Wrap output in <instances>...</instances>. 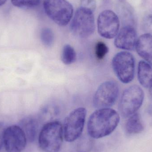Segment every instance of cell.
I'll list each match as a JSON object with an SVG mask.
<instances>
[{
    "label": "cell",
    "mask_w": 152,
    "mask_h": 152,
    "mask_svg": "<svg viewBox=\"0 0 152 152\" xmlns=\"http://www.w3.org/2000/svg\"><path fill=\"white\" fill-rule=\"evenodd\" d=\"M26 135L19 126H12L5 129L4 145L7 152H21L26 145Z\"/></svg>",
    "instance_id": "cell-10"
},
{
    "label": "cell",
    "mask_w": 152,
    "mask_h": 152,
    "mask_svg": "<svg viewBox=\"0 0 152 152\" xmlns=\"http://www.w3.org/2000/svg\"><path fill=\"white\" fill-rule=\"evenodd\" d=\"M137 34L132 26L123 27L116 36L114 44L119 49L132 50L135 48L137 41Z\"/></svg>",
    "instance_id": "cell-11"
},
{
    "label": "cell",
    "mask_w": 152,
    "mask_h": 152,
    "mask_svg": "<svg viewBox=\"0 0 152 152\" xmlns=\"http://www.w3.org/2000/svg\"><path fill=\"white\" fill-rule=\"evenodd\" d=\"M63 130L58 121L45 124L39 134L38 142L41 149L45 152H59L63 142Z\"/></svg>",
    "instance_id": "cell-2"
},
{
    "label": "cell",
    "mask_w": 152,
    "mask_h": 152,
    "mask_svg": "<svg viewBox=\"0 0 152 152\" xmlns=\"http://www.w3.org/2000/svg\"><path fill=\"white\" fill-rule=\"evenodd\" d=\"M148 19L145 22L144 28L145 31L148 32L147 34H152V16H149Z\"/></svg>",
    "instance_id": "cell-21"
},
{
    "label": "cell",
    "mask_w": 152,
    "mask_h": 152,
    "mask_svg": "<svg viewBox=\"0 0 152 152\" xmlns=\"http://www.w3.org/2000/svg\"><path fill=\"white\" fill-rule=\"evenodd\" d=\"M81 7L87 8L94 11L96 8V1L95 0H81Z\"/></svg>",
    "instance_id": "cell-20"
},
{
    "label": "cell",
    "mask_w": 152,
    "mask_h": 152,
    "mask_svg": "<svg viewBox=\"0 0 152 152\" xmlns=\"http://www.w3.org/2000/svg\"><path fill=\"white\" fill-rule=\"evenodd\" d=\"M86 116V109L78 108L70 113L66 118L63 129L66 141L71 142L80 137L83 132Z\"/></svg>",
    "instance_id": "cell-6"
},
{
    "label": "cell",
    "mask_w": 152,
    "mask_h": 152,
    "mask_svg": "<svg viewBox=\"0 0 152 152\" xmlns=\"http://www.w3.org/2000/svg\"><path fill=\"white\" fill-rule=\"evenodd\" d=\"M29 142L34 141L38 130V122L34 118H26L21 121L20 126Z\"/></svg>",
    "instance_id": "cell-14"
},
{
    "label": "cell",
    "mask_w": 152,
    "mask_h": 152,
    "mask_svg": "<svg viewBox=\"0 0 152 152\" xmlns=\"http://www.w3.org/2000/svg\"><path fill=\"white\" fill-rule=\"evenodd\" d=\"M95 27L93 11L85 7L79 8L70 25L73 34L80 38H86L94 33Z\"/></svg>",
    "instance_id": "cell-5"
},
{
    "label": "cell",
    "mask_w": 152,
    "mask_h": 152,
    "mask_svg": "<svg viewBox=\"0 0 152 152\" xmlns=\"http://www.w3.org/2000/svg\"><path fill=\"white\" fill-rule=\"evenodd\" d=\"M43 6L47 16L59 26H66L73 17V6L66 0H44Z\"/></svg>",
    "instance_id": "cell-3"
},
{
    "label": "cell",
    "mask_w": 152,
    "mask_h": 152,
    "mask_svg": "<svg viewBox=\"0 0 152 152\" xmlns=\"http://www.w3.org/2000/svg\"><path fill=\"white\" fill-rule=\"evenodd\" d=\"M41 39L45 46L50 47L53 44L54 36L52 30L50 28H44L41 31Z\"/></svg>",
    "instance_id": "cell-17"
},
{
    "label": "cell",
    "mask_w": 152,
    "mask_h": 152,
    "mask_svg": "<svg viewBox=\"0 0 152 152\" xmlns=\"http://www.w3.org/2000/svg\"><path fill=\"white\" fill-rule=\"evenodd\" d=\"M120 21L117 14L110 10L102 12L97 19L99 34L106 39H112L117 36L119 30Z\"/></svg>",
    "instance_id": "cell-9"
},
{
    "label": "cell",
    "mask_w": 152,
    "mask_h": 152,
    "mask_svg": "<svg viewBox=\"0 0 152 152\" xmlns=\"http://www.w3.org/2000/svg\"><path fill=\"white\" fill-rule=\"evenodd\" d=\"M76 53L74 48L69 45H65L61 53V60L65 65L72 64L75 61Z\"/></svg>",
    "instance_id": "cell-16"
},
{
    "label": "cell",
    "mask_w": 152,
    "mask_h": 152,
    "mask_svg": "<svg viewBox=\"0 0 152 152\" xmlns=\"http://www.w3.org/2000/svg\"><path fill=\"white\" fill-rule=\"evenodd\" d=\"M109 51L107 45L103 42H98L95 46V55L98 59H103Z\"/></svg>",
    "instance_id": "cell-19"
},
{
    "label": "cell",
    "mask_w": 152,
    "mask_h": 152,
    "mask_svg": "<svg viewBox=\"0 0 152 152\" xmlns=\"http://www.w3.org/2000/svg\"><path fill=\"white\" fill-rule=\"evenodd\" d=\"M137 75L140 84L144 87H150L152 83L151 65L146 61H141L138 64Z\"/></svg>",
    "instance_id": "cell-13"
},
{
    "label": "cell",
    "mask_w": 152,
    "mask_h": 152,
    "mask_svg": "<svg viewBox=\"0 0 152 152\" xmlns=\"http://www.w3.org/2000/svg\"><path fill=\"white\" fill-rule=\"evenodd\" d=\"M149 88H150V94H151V96L152 97V83Z\"/></svg>",
    "instance_id": "cell-24"
},
{
    "label": "cell",
    "mask_w": 152,
    "mask_h": 152,
    "mask_svg": "<svg viewBox=\"0 0 152 152\" xmlns=\"http://www.w3.org/2000/svg\"><path fill=\"white\" fill-rule=\"evenodd\" d=\"M136 50L140 57L152 66V35L145 34L137 39Z\"/></svg>",
    "instance_id": "cell-12"
},
{
    "label": "cell",
    "mask_w": 152,
    "mask_h": 152,
    "mask_svg": "<svg viewBox=\"0 0 152 152\" xmlns=\"http://www.w3.org/2000/svg\"><path fill=\"white\" fill-rule=\"evenodd\" d=\"M5 129L2 122H0V150L4 145V134Z\"/></svg>",
    "instance_id": "cell-22"
},
{
    "label": "cell",
    "mask_w": 152,
    "mask_h": 152,
    "mask_svg": "<svg viewBox=\"0 0 152 152\" xmlns=\"http://www.w3.org/2000/svg\"><path fill=\"white\" fill-rule=\"evenodd\" d=\"M40 0H11L14 6L20 8H31L37 6Z\"/></svg>",
    "instance_id": "cell-18"
},
{
    "label": "cell",
    "mask_w": 152,
    "mask_h": 152,
    "mask_svg": "<svg viewBox=\"0 0 152 152\" xmlns=\"http://www.w3.org/2000/svg\"><path fill=\"white\" fill-rule=\"evenodd\" d=\"M119 95L118 86L113 81H107L101 84L95 94L94 105L99 109L108 108L114 104Z\"/></svg>",
    "instance_id": "cell-8"
},
{
    "label": "cell",
    "mask_w": 152,
    "mask_h": 152,
    "mask_svg": "<svg viewBox=\"0 0 152 152\" xmlns=\"http://www.w3.org/2000/svg\"><path fill=\"white\" fill-rule=\"evenodd\" d=\"M143 125L142 123L141 116L136 113L129 118L126 124V130L129 134H135L143 131Z\"/></svg>",
    "instance_id": "cell-15"
},
{
    "label": "cell",
    "mask_w": 152,
    "mask_h": 152,
    "mask_svg": "<svg viewBox=\"0 0 152 152\" xmlns=\"http://www.w3.org/2000/svg\"><path fill=\"white\" fill-rule=\"evenodd\" d=\"M112 67L118 78L122 83L127 84L133 80L135 61L130 53L121 52L117 53L113 59Z\"/></svg>",
    "instance_id": "cell-7"
},
{
    "label": "cell",
    "mask_w": 152,
    "mask_h": 152,
    "mask_svg": "<svg viewBox=\"0 0 152 152\" xmlns=\"http://www.w3.org/2000/svg\"><path fill=\"white\" fill-rule=\"evenodd\" d=\"M144 99V93L141 87L134 85L123 92L119 105L121 114L128 118L136 113L142 106Z\"/></svg>",
    "instance_id": "cell-4"
},
{
    "label": "cell",
    "mask_w": 152,
    "mask_h": 152,
    "mask_svg": "<svg viewBox=\"0 0 152 152\" xmlns=\"http://www.w3.org/2000/svg\"><path fill=\"white\" fill-rule=\"evenodd\" d=\"M7 0H0V6L3 5L5 2H6Z\"/></svg>",
    "instance_id": "cell-23"
},
{
    "label": "cell",
    "mask_w": 152,
    "mask_h": 152,
    "mask_svg": "<svg viewBox=\"0 0 152 152\" xmlns=\"http://www.w3.org/2000/svg\"><path fill=\"white\" fill-rule=\"evenodd\" d=\"M119 121V115L115 110L109 108L99 109L89 117L88 133L93 138L105 137L114 131Z\"/></svg>",
    "instance_id": "cell-1"
}]
</instances>
